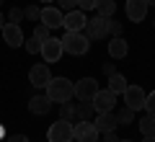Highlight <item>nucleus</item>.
<instances>
[{"instance_id":"obj_3","label":"nucleus","mask_w":155,"mask_h":142,"mask_svg":"<svg viewBox=\"0 0 155 142\" xmlns=\"http://www.w3.org/2000/svg\"><path fill=\"white\" fill-rule=\"evenodd\" d=\"M47 140L49 142H72V124L70 119H57L47 129Z\"/></svg>"},{"instance_id":"obj_11","label":"nucleus","mask_w":155,"mask_h":142,"mask_svg":"<svg viewBox=\"0 0 155 142\" xmlns=\"http://www.w3.org/2000/svg\"><path fill=\"white\" fill-rule=\"evenodd\" d=\"M0 34H3V41H5L8 47H13V49L23 44V31H21V23H3Z\"/></svg>"},{"instance_id":"obj_28","label":"nucleus","mask_w":155,"mask_h":142,"mask_svg":"<svg viewBox=\"0 0 155 142\" xmlns=\"http://www.w3.org/2000/svg\"><path fill=\"white\" fill-rule=\"evenodd\" d=\"M145 109H147V114H150V116H155V91L150 93L147 98H145Z\"/></svg>"},{"instance_id":"obj_27","label":"nucleus","mask_w":155,"mask_h":142,"mask_svg":"<svg viewBox=\"0 0 155 142\" xmlns=\"http://www.w3.org/2000/svg\"><path fill=\"white\" fill-rule=\"evenodd\" d=\"M57 8H60L62 13H67V11H75V8H78V0H57Z\"/></svg>"},{"instance_id":"obj_26","label":"nucleus","mask_w":155,"mask_h":142,"mask_svg":"<svg viewBox=\"0 0 155 142\" xmlns=\"http://www.w3.org/2000/svg\"><path fill=\"white\" fill-rule=\"evenodd\" d=\"M49 31H52V28H47L44 23H39V26L34 28V36H36L39 41H44V39H49Z\"/></svg>"},{"instance_id":"obj_32","label":"nucleus","mask_w":155,"mask_h":142,"mask_svg":"<svg viewBox=\"0 0 155 142\" xmlns=\"http://www.w3.org/2000/svg\"><path fill=\"white\" fill-rule=\"evenodd\" d=\"M104 142H119V137H116V129H114V132H104Z\"/></svg>"},{"instance_id":"obj_33","label":"nucleus","mask_w":155,"mask_h":142,"mask_svg":"<svg viewBox=\"0 0 155 142\" xmlns=\"http://www.w3.org/2000/svg\"><path fill=\"white\" fill-rule=\"evenodd\" d=\"M8 142H28V137L26 134H11V137H8Z\"/></svg>"},{"instance_id":"obj_38","label":"nucleus","mask_w":155,"mask_h":142,"mask_svg":"<svg viewBox=\"0 0 155 142\" xmlns=\"http://www.w3.org/2000/svg\"><path fill=\"white\" fill-rule=\"evenodd\" d=\"M0 137H3V124H0Z\"/></svg>"},{"instance_id":"obj_7","label":"nucleus","mask_w":155,"mask_h":142,"mask_svg":"<svg viewBox=\"0 0 155 142\" xmlns=\"http://www.w3.org/2000/svg\"><path fill=\"white\" fill-rule=\"evenodd\" d=\"M39 54L44 57L47 65H52V62H60V57L65 54V52H62V41H60V39H54V36L44 39V41H41V52H39Z\"/></svg>"},{"instance_id":"obj_17","label":"nucleus","mask_w":155,"mask_h":142,"mask_svg":"<svg viewBox=\"0 0 155 142\" xmlns=\"http://www.w3.org/2000/svg\"><path fill=\"white\" fill-rule=\"evenodd\" d=\"M49 109H52V101L47 98V96H34V98L28 101V111H31V114H36V116L49 114Z\"/></svg>"},{"instance_id":"obj_23","label":"nucleus","mask_w":155,"mask_h":142,"mask_svg":"<svg viewBox=\"0 0 155 142\" xmlns=\"http://www.w3.org/2000/svg\"><path fill=\"white\" fill-rule=\"evenodd\" d=\"M132 119H134V111H132V109H127V106H124V109L116 114V121H119V124H129Z\"/></svg>"},{"instance_id":"obj_35","label":"nucleus","mask_w":155,"mask_h":142,"mask_svg":"<svg viewBox=\"0 0 155 142\" xmlns=\"http://www.w3.org/2000/svg\"><path fill=\"white\" fill-rule=\"evenodd\" d=\"M142 142H155V134H145V137H142Z\"/></svg>"},{"instance_id":"obj_10","label":"nucleus","mask_w":155,"mask_h":142,"mask_svg":"<svg viewBox=\"0 0 155 142\" xmlns=\"http://www.w3.org/2000/svg\"><path fill=\"white\" fill-rule=\"evenodd\" d=\"M52 80V72H49V65L47 62H39L28 70V83L34 88H47V83Z\"/></svg>"},{"instance_id":"obj_9","label":"nucleus","mask_w":155,"mask_h":142,"mask_svg":"<svg viewBox=\"0 0 155 142\" xmlns=\"http://www.w3.org/2000/svg\"><path fill=\"white\" fill-rule=\"evenodd\" d=\"M93 109H96V114H106V111H114V104H116V93H111L109 88L106 91H101L98 88V93L93 96Z\"/></svg>"},{"instance_id":"obj_24","label":"nucleus","mask_w":155,"mask_h":142,"mask_svg":"<svg viewBox=\"0 0 155 142\" xmlns=\"http://www.w3.org/2000/svg\"><path fill=\"white\" fill-rule=\"evenodd\" d=\"M75 116V106L70 104V101H65V104L60 106V119H72Z\"/></svg>"},{"instance_id":"obj_37","label":"nucleus","mask_w":155,"mask_h":142,"mask_svg":"<svg viewBox=\"0 0 155 142\" xmlns=\"http://www.w3.org/2000/svg\"><path fill=\"white\" fill-rule=\"evenodd\" d=\"M147 5H155V0H147Z\"/></svg>"},{"instance_id":"obj_42","label":"nucleus","mask_w":155,"mask_h":142,"mask_svg":"<svg viewBox=\"0 0 155 142\" xmlns=\"http://www.w3.org/2000/svg\"><path fill=\"white\" fill-rule=\"evenodd\" d=\"M96 142H98V140H96Z\"/></svg>"},{"instance_id":"obj_31","label":"nucleus","mask_w":155,"mask_h":142,"mask_svg":"<svg viewBox=\"0 0 155 142\" xmlns=\"http://www.w3.org/2000/svg\"><path fill=\"white\" fill-rule=\"evenodd\" d=\"M78 8H80V11H93L96 8V0H78Z\"/></svg>"},{"instance_id":"obj_41","label":"nucleus","mask_w":155,"mask_h":142,"mask_svg":"<svg viewBox=\"0 0 155 142\" xmlns=\"http://www.w3.org/2000/svg\"><path fill=\"white\" fill-rule=\"evenodd\" d=\"M0 5H3V0H0Z\"/></svg>"},{"instance_id":"obj_15","label":"nucleus","mask_w":155,"mask_h":142,"mask_svg":"<svg viewBox=\"0 0 155 142\" xmlns=\"http://www.w3.org/2000/svg\"><path fill=\"white\" fill-rule=\"evenodd\" d=\"M93 124H96V129H98V134H104V132H114L116 127H119V121H116L114 111H106V114H96Z\"/></svg>"},{"instance_id":"obj_1","label":"nucleus","mask_w":155,"mask_h":142,"mask_svg":"<svg viewBox=\"0 0 155 142\" xmlns=\"http://www.w3.org/2000/svg\"><path fill=\"white\" fill-rule=\"evenodd\" d=\"M60 41H62V52L75 54V57L85 54V52H88V47H91V39L85 36L83 31H65V36H62Z\"/></svg>"},{"instance_id":"obj_18","label":"nucleus","mask_w":155,"mask_h":142,"mask_svg":"<svg viewBox=\"0 0 155 142\" xmlns=\"http://www.w3.org/2000/svg\"><path fill=\"white\" fill-rule=\"evenodd\" d=\"M75 116L80 121H93V116H96L93 104H91V101H80V106H75Z\"/></svg>"},{"instance_id":"obj_5","label":"nucleus","mask_w":155,"mask_h":142,"mask_svg":"<svg viewBox=\"0 0 155 142\" xmlns=\"http://www.w3.org/2000/svg\"><path fill=\"white\" fill-rule=\"evenodd\" d=\"M96 93H98V83L93 78H83V80L72 83V96L78 101H93Z\"/></svg>"},{"instance_id":"obj_6","label":"nucleus","mask_w":155,"mask_h":142,"mask_svg":"<svg viewBox=\"0 0 155 142\" xmlns=\"http://www.w3.org/2000/svg\"><path fill=\"white\" fill-rule=\"evenodd\" d=\"M72 140H78V142H96L98 140V129H96L93 121H80L78 119V124H72Z\"/></svg>"},{"instance_id":"obj_36","label":"nucleus","mask_w":155,"mask_h":142,"mask_svg":"<svg viewBox=\"0 0 155 142\" xmlns=\"http://www.w3.org/2000/svg\"><path fill=\"white\" fill-rule=\"evenodd\" d=\"M3 21H5V18H3V13H0V28H3Z\"/></svg>"},{"instance_id":"obj_25","label":"nucleus","mask_w":155,"mask_h":142,"mask_svg":"<svg viewBox=\"0 0 155 142\" xmlns=\"http://www.w3.org/2000/svg\"><path fill=\"white\" fill-rule=\"evenodd\" d=\"M23 16H26L28 21H39V16H41V8H39V5H28L26 11H23Z\"/></svg>"},{"instance_id":"obj_4","label":"nucleus","mask_w":155,"mask_h":142,"mask_svg":"<svg viewBox=\"0 0 155 142\" xmlns=\"http://www.w3.org/2000/svg\"><path fill=\"white\" fill-rule=\"evenodd\" d=\"M122 98H124V106H127V109L140 111V109H145V98H147V93H145L140 85H127V88H124V93H122Z\"/></svg>"},{"instance_id":"obj_21","label":"nucleus","mask_w":155,"mask_h":142,"mask_svg":"<svg viewBox=\"0 0 155 142\" xmlns=\"http://www.w3.org/2000/svg\"><path fill=\"white\" fill-rule=\"evenodd\" d=\"M140 132H142V137L145 134H155V116H145V119H140Z\"/></svg>"},{"instance_id":"obj_40","label":"nucleus","mask_w":155,"mask_h":142,"mask_svg":"<svg viewBox=\"0 0 155 142\" xmlns=\"http://www.w3.org/2000/svg\"><path fill=\"white\" fill-rule=\"evenodd\" d=\"M41 3H49V0H41Z\"/></svg>"},{"instance_id":"obj_19","label":"nucleus","mask_w":155,"mask_h":142,"mask_svg":"<svg viewBox=\"0 0 155 142\" xmlns=\"http://www.w3.org/2000/svg\"><path fill=\"white\" fill-rule=\"evenodd\" d=\"M129 83H127V78L124 75H119V72H114V75H109V91L111 93H116V96H122L124 93V88H127Z\"/></svg>"},{"instance_id":"obj_16","label":"nucleus","mask_w":155,"mask_h":142,"mask_svg":"<svg viewBox=\"0 0 155 142\" xmlns=\"http://www.w3.org/2000/svg\"><path fill=\"white\" fill-rule=\"evenodd\" d=\"M127 54H129V44H127V39L114 36V39L109 41V57H111V60H124Z\"/></svg>"},{"instance_id":"obj_13","label":"nucleus","mask_w":155,"mask_h":142,"mask_svg":"<svg viewBox=\"0 0 155 142\" xmlns=\"http://www.w3.org/2000/svg\"><path fill=\"white\" fill-rule=\"evenodd\" d=\"M147 11H150L147 0H127V18H129L132 23H140V21H145Z\"/></svg>"},{"instance_id":"obj_34","label":"nucleus","mask_w":155,"mask_h":142,"mask_svg":"<svg viewBox=\"0 0 155 142\" xmlns=\"http://www.w3.org/2000/svg\"><path fill=\"white\" fill-rule=\"evenodd\" d=\"M104 72H106V75H114V62H106V65H104Z\"/></svg>"},{"instance_id":"obj_20","label":"nucleus","mask_w":155,"mask_h":142,"mask_svg":"<svg viewBox=\"0 0 155 142\" xmlns=\"http://www.w3.org/2000/svg\"><path fill=\"white\" fill-rule=\"evenodd\" d=\"M96 11H98V16L111 18L116 13V3H114V0H96Z\"/></svg>"},{"instance_id":"obj_8","label":"nucleus","mask_w":155,"mask_h":142,"mask_svg":"<svg viewBox=\"0 0 155 142\" xmlns=\"http://www.w3.org/2000/svg\"><path fill=\"white\" fill-rule=\"evenodd\" d=\"M85 23H88V16H85L80 8L67 11L65 16H62V26H65V31H83Z\"/></svg>"},{"instance_id":"obj_30","label":"nucleus","mask_w":155,"mask_h":142,"mask_svg":"<svg viewBox=\"0 0 155 142\" xmlns=\"http://www.w3.org/2000/svg\"><path fill=\"white\" fill-rule=\"evenodd\" d=\"M8 18H11V23H18L23 18V11L21 8H11V13H8Z\"/></svg>"},{"instance_id":"obj_14","label":"nucleus","mask_w":155,"mask_h":142,"mask_svg":"<svg viewBox=\"0 0 155 142\" xmlns=\"http://www.w3.org/2000/svg\"><path fill=\"white\" fill-rule=\"evenodd\" d=\"M106 23H109V18H104V16L88 18V23H85V28H88V34H85V36H88V39H104L106 34H109V28H106Z\"/></svg>"},{"instance_id":"obj_29","label":"nucleus","mask_w":155,"mask_h":142,"mask_svg":"<svg viewBox=\"0 0 155 142\" xmlns=\"http://www.w3.org/2000/svg\"><path fill=\"white\" fill-rule=\"evenodd\" d=\"M106 28H109V31L114 34V36H122V23H119V21H111V18H109V23H106Z\"/></svg>"},{"instance_id":"obj_39","label":"nucleus","mask_w":155,"mask_h":142,"mask_svg":"<svg viewBox=\"0 0 155 142\" xmlns=\"http://www.w3.org/2000/svg\"><path fill=\"white\" fill-rule=\"evenodd\" d=\"M119 142H132V140H119Z\"/></svg>"},{"instance_id":"obj_22","label":"nucleus","mask_w":155,"mask_h":142,"mask_svg":"<svg viewBox=\"0 0 155 142\" xmlns=\"http://www.w3.org/2000/svg\"><path fill=\"white\" fill-rule=\"evenodd\" d=\"M26 52H28V54H39V52H41V41H39L36 36L26 39Z\"/></svg>"},{"instance_id":"obj_12","label":"nucleus","mask_w":155,"mask_h":142,"mask_svg":"<svg viewBox=\"0 0 155 142\" xmlns=\"http://www.w3.org/2000/svg\"><path fill=\"white\" fill-rule=\"evenodd\" d=\"M62 16L65 13L54 5H44L41 8V16H39V23H44L47 28H60L62 26Z\"/></svg>"},{"instance_id":"obj_2","label":"nucleus","mask_w":155,"mask_h":142,"mask_svg":"<svg viewBox=\"0 0 155 142\" xmlns=\"http://www.w3.org/2000/svg\"><path fill=\"white\" fill-rule=\"evenodd\" d=\"M47 98L52 104H65L72 98V83L67 78H52L47 83Z\"/></svg>"}]
</instances>
